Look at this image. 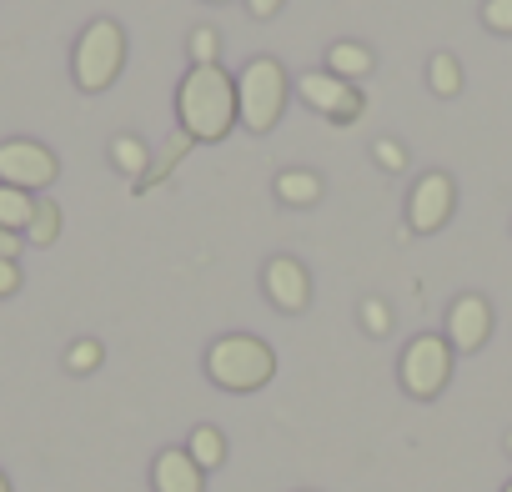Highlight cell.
<instances>
[{"instance_id":"6","label":"cell","mask_w":512,"mask_h":492,"mask_svg":"<svg viewBox=\"0 0 512 492\" xmlns=\"http://www.w3.org/2000/svg\"><path fill=\"white\" fill-rule=\"evenodd\" d=\"M61 176V161L51 146L31 141V136H11L0 141V186H16V191H46Z\"/></svg>"},{"instance_id":"29","label":"cell","mask_w":512,"mask_h":492,"mask_svg":"<svg viewBox=\"0 0 512 492\" xmlns=\"http://www.w3.org/2000/svg\"><path fill=\"white\" fill-rule=\"evenodd\" d=\"M211 6H231V0H211Z\"/></svg>"},{"instance_id":"1","label":"cell","mask_w":512,"mask_h":492,"mask_svg":"<svg viewBox=\"0 0 512 492\" xmlns=\"http://www.w3.org/2000/svg\"><path fill=\"white\" fill-rule=\"evenodd\" d=\"M176 121L186 141H221L236 126V81L221 66H191L176 86Z\"/></svg>"},{"instance_id":"14","label":"cell","mask_w":512,"mask_h":492,"mask_svg":"<svg viewBox=\"0 0 512 492\" xmlns=\"http://www.w3.org/2000/svg\"><path fill=\"white\" fill-rule=\"evenodd\" d=\"M111 166L121 171V176H146L151 171V146L141 141V136H131V131H121V136H111Z\"/></svg>"},{"instance_id":"30","label":"cell","mask_w":512,"mask_h":492,"mask_svg":"<svg viewBox=\"0 0 512 492\" xmlns=\"http://www.w3.org/2000/svg\"><path fill=\"white\" fill-rule=\"evenodd\" d=\"M507 452H512V432H507Z\"/></svg>"},{"instance_id":"22","label":"cell","mask_w":512,"mask_h":492,"mask_svg":"<svg viewBox=\"0 0 512 492\" xmlns=\"http://www.w3.org/2000/svg\"><path fill=\"white\" fill-rule=\"evenodd\" d=\"M362 327H367L372 337H387V332H392V307H387L382 297H367V302H362Z\"/></svg>"},{"instance_id":"2","label":"cell","mask_w":512,"mask_h":492,"mask_svg":"<svg viewBox=\"0 0 512 492\" xmlns=\"http://www.w3.org/2000/svg\"><path fill=\"white\" fill-rule=\"evenodd\" d=\"M206 377L221 392H262L277 377V352L251 332H226L206 347Z\"/></svg>"},{"instance_id":"15","label":"cell","mask_w":512,"mask_h":492,"mask_svg":"<svg viewBox=\"0 0 512 492\" xmlns=\"http://www.w3.org/2000/svg\"><path fill=\"white\" fill-rule=\"evenodd\" d=\"M186 452H191V462H196L201 472H216V467L226 462V437H221V427H211V422L191 427V437H186Z\"/></svg>"},{"instance_id":"11","label":"cell","mask_w":512,"mask_h":492,"mask_svg":"<svg viewBox=\"0 0 512 492\" xmlns=\"http://www.w3.org/2000/svg\"><path fill=\"white\" fill-rule=\"evenodd\" d=\"M151 487L156 492H206V472L191 462L186 447H161L151 462Z\"/></svg>"},{"instance_id":"4","label":"cell","mask_w":512,"mask_h":492,"mask_svg":"<svg viewBox=\"0 0 512 492\" xmlns=\"http://www.w3.org/2000/svg\"><path fill=\"white\" fill-rule=\"evenodd\" d=\"M121 66H126V31L111 16L91 21L76 36V51H71V81H76V91H86V96L111 91L116 76H121Z\"/></svg>"},{"instance_id":"8","label":"cell","mask_w":512,"mask_h":492,"mask_svg":"<svg viewBox=\"0 0 512 492\" xmlns=\"http://www.w3.org/2000/svg\"><path fill=\"white\" fill-rule=\"evenodd\" d=\"M452 206H457V186H452L447 171L417 176V186H412V196H407V231H417V236L442 231V226L452 221Z\"/></svg>"},{"instance_id":"17","label":"cell","mask_w":512,"mask_h":492,"mask_svg":"<svg viewBox=\"0 0 512 492\" xmlns=\"http://www.w3.org/2000/svg\"><path fill=\"white\" fill-rule=\"evenodd\" d=\"M31 216H36V196H31V191L0 186V226H6V231H21V236H26Z\"/></svg>"},{"instance_id":"28","label":"cell","mask_w":512,"mask_h":492,"mask_svg":"<svg viewBox=\"0 0 512 492\" xmlns=\"http://www.w3.org/2000/svg\"><path fill=\"white\" fill-rule=\"evenodd\" d=\"M502 492H512V477H507V482H502Z\"/></svg>"},{"instance_id":"24","label":"cell","mask_w":512,"mask_h":492,"mask_svg":"<svg viewBox=\"0 0 512 492\" xmlns=\"http://www.w3.org/2000/svg\"><path fill=\"white\" fill-rule=\"evenodd\" d=\"M16 292H21V262L0 257V297H16Z\"/></svg>"},{"instance_id":"25","label":"cell","mask_w":512,"mask_h":492,"mask_svg":"<svg viewBox=\"0 0 512 492\" xmlns=\"http://www.w3.org/2000/svg\"><path fill=\"white\" fill-rule=\"evenodd\" d=\"M21 246H26L21 231H6V226H0V257H6V262H21Z\"/></svg>"},{"instance_id":"10","label":"cell","mask_w":512,"mask_h":492,"mask_svg":"<svg viewBox=\"0 0 512 492\" xmlns=\"http://www.w3.org/2000/svg\"><path fill=\"white\" fill-rule=\"evenodd\" d=\"M447 347L452 352H477V347H487V337H492V307H487V297H477V292H462L452 307H447Z\"/></svg>"},{"instance_id":"20","label":"cell","mask_w":512,"mask_h":492,"mask_svg":"<svg viewBox=\"0 0 512 492\" xmlns=\"http://www.w3.org/2000/svg\"><path fill=\"white\" fill-rule=\"evenodd\" d=\"M216 51H221V36L211 26H196L191 31V66H216Z\"/></svg>"},{"instance_id":"16","label":"cell","mask_w":512,"mask_h":492,"mask_svg":"<svg viewBox=\"0 0 512 492\" xmlns=\"http://www.w3.org/2000/svg\"><path fill=\"white\" fill-rule=\"evenodd\" d=\"M427 86H432L437 101H457V96H462V61H457L452 51H437V56L427 61Z\"/></svg>"},{"instance_id":"5","label":"cell","mask_w":512,"mask_h":492,"mask_svg":"<svg viewBox=\"0 0 512 492\" xmlns=\"http://www.w3.org/2000/svg\"><path fill=\"white\" fill-rule=\"evenodd\" d=\"M397 377H402V392H407V397L432 402V397L452 382V347H447V337H437V332L412 337V342L402 347Z\"/></svg>"},{"instance_id":"27","label":"cell","mask_w":512,"mask_h":492,"mask_svg":"<svg viewBox=\"0 0 512 492\" xmlns=\"http://www.w3.org/2000/svg\"><path fill=\"white\" fill-rule=\"evenodd\" d=\"M0 492H11V477L6 472H0Z\"/></svg>"},{"instance_id":"21","label":"cell","mask_w":512,"mask_h":492,"mask_svg":"<svg viewBox=\"0 0 512 492\" xmlns=\"http://www.w3.org/2000/svg\"><path fill=\"white\" fill-rule=\"evenodd\" d=\"M482 26L492 36H512V0H482Z\"/></svg>"},{"instance_id":"7","label":"cell","mask_w":512,"mask_h":492,"mask_svg":"<svg viewBox=\"0 0 512 492\" xmlns=\"http://www.w3.org/2000/svg\"><path fill=\"white\" fill-rule=\"evenodd\" d=\"M297 96H302V106H312V111L327 116L332 126L362 121V91H357L352 81H337L332 71H302V76H297Z\"/></svg>"},{"instance_id":"26","label":"cell","mask_w":512,"mask_h":492,"mask_svg":"<svg viewBox=\"0 0 512 492\" xmlns=\"http://www.w3.org/2000/svg\"><path fill=\"white\" fill-rule=\"evenodd\" d=\"M282 6H287V0H246V11H251L256 21H272Z\"/></svg>"},{"instance_id":"3","label":"cell","mask_w":512,"mask_h":492,"mask_svg":"<svg viewBox=\"0 0 512 492\" xmlns=\"http://www.w3.org/2000/svg\"><path fill=\"white\" fill-rule=\"evenodd\" d=\"M287 91H292V81H287L282 61L251 56L241 66V76H236V121L251 136H267L282 121V111H287Z\"/></svg>"},{"instance_id":"12","label":"cell","mask_w":512,"mask_h":492,"mask_svg":"<svg viewBox=\"0 0 512 492\" xmlns=\"http://www.w3.org/2000/svg\"><path fill=\"white\" fill-rule=\"evenodd\" d=\"M272 191H277L282 206H317L322 201V176L307 171V166H287V171H277Z\"/></svg>"},{"instance_id":"9","label":"cell","mask_w":512,"mask_h":492,"mask_svg":"<svg viewBox=\"0 0 512 492\" xmlns=\"http://www.w3.org/2000/svg\"><path fill=\"white\" fill-rule=\"evenodd\" d=\"M262 287H267V302L287 317L307 312L312 307V272L297 262V257H272L262 267Z\"/></svg>"},{"instance_id":"23","label":"cell","mask_w":512,"mask_h":492,"mask_svg":"<svg viewBox=\"0 0 512 492\" xmlns=\"http://www.w3.org/2000/svg\"><path fill=\"white\" fill-rule=\"evenodd\" d=\"M372 156H377L382 171H402V166H407V146L392 141V136H387V141H372Z\"/></svg>"},{"instance_id":"19","label":"cell","mask_w":512,"mask_h":492,"mask_svg":"<svg viewBox=\"0 0 512 492\" xmlns=\"http://www.w3.org/2000/svg\"><path fill=\"white\" fill-rule=\"evenodd\" d=\"M101 357H106V347H101L96 337H81V342H71V347H66V372L86 377V372H96V367H101Z\"/></svg>"},{"instance_id":"13","label":"cell","mask_w":512,"mask_h":492,"mask_svg":"<svg viewBox=\"0 0 512 492\" xmlns=\"http://www.w3.org/2000/svg\"><path fill=\"white\" fill-rule=\"evenodd\" d=\"M372 66H377V61H372V51H367L362 41H332L322 71H332L337 81H352V86H357L362 76H372Z\"/></svg>"},{"instance_id":"18","label":"cell","mask_w":512,"mask_h":492,"mask_svg":"<svg viewBox=\"0 0 512 492\" xmlns=\"http://www.w3.org/2000/svg\"><path fill=\"white\" fill-rule=\"evenodd\" d=\"M61 236V206L51 196H36V216L26 226V246H51Z\"/></svg>"}]
</instances>
